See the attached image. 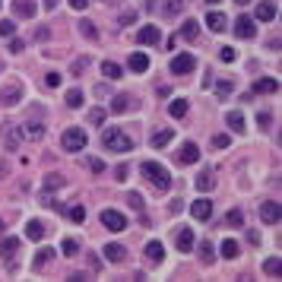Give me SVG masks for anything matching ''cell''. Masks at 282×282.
<instances>
[{
  "label": "cell",
  "mask_w": 282,
  "mask_h": 282,
  "mask_svg": "<svg viewBox=\"0 0 282 282\" xmlns=\"http://www.w3.org/2000/svg\"><path fill=\"white\" fill-rule=\"evenodd\" d=\"M257 19H260V22L276 19V4H273V0H260V4H257Z\"/></svg>",
  "instance_id": "18"
},
{
  "label": "cell",
  "mask_w": 282,
  "mask_h": 282,
  "mask_svg": "<svg viewBox=\"0 0 282 282\" xmlns=\"http://www.w3.org/2000/svg\"><path fill=\"white\" fill-rule=\"evenodd\" d=\"M102 146L111 149V152H130L133 149V139L124 136L121 127H105V130H102Z\"/></svg>",
  "instance_id": "2"
},
{
  "label": "cell",
  "mask_w": 282,
  "mask_h": 282,
  "mask_svg": "<svg viewBox=\"0 0 282 282\" xmlns=\"http://www.w3.org/2000/svg\"><path fill=\"white\" fill-rule=\"evenodd\" d=\"M41 133H44V127H41L38 121H26V124H22V136H29V139H41Z\"/></svg>",
  "instance_id": "25"
},
{
  "label": "cell",
  "mask_w": 282,
  "mask_h": 282,
  "mask_svg": "<svg viewBox=\"0 0 282 282\" xmlns=\"http://www.w3.org/2000/svg\"><path fill=\"white\" fill-rule=\"evenodd\" d=\"M70 7H73V10H86L89 0H70Z\"/></svg>",
  "instance_id": "54"
},
{
  "label": "cell",
  "mask_w": 282,
  "mask_h": 282,
  "mask_svg": "<svg viewBox=\"0 0 282 282\" xmlns=\"http://www.w3.org/2000/svg\"><path fill=\"white\" fill-rule=\"evenodd\" d=\"M48 35H51V32L44 29V26H41V29H35V38H38V41H44V38H48Z\"/></svg>",
  "instance_id": "55"
},
{
  "label": "cell",
  "mask_w": 282,
  "mask_h": 282,
  "mask_svg": "<svg viewBox=\"0 0 282 282\" xmlns=\"http://www.w3.org/2000/svg\"><path fill=\"white\" fill-rule=\"evenodd\" d=\"M184 4H187V0H165V13L168 16H178L181 10H184Z\"/></svg>",
  "instance_id": "36"
},
{
  "label": "cell",
  "mask_w": 282,
  "mask_h": 282,
  "mask_svg": "<svg viewBox=\"0 0 282 282\" xmlns=\"http://www.w3.org/2000/svg\"><path fill=\"white\" fill-rule=\"evenodd\" d=\"M216 92H219V99H225L228 92H231V79H225V76H222L219 83H216Z\"/></svg>",
  "instance_id": "41"
},
{
  "label": "cell",
  "mask_w": 282,
  "mask_h": 282,
  "mask_svg": "<svg viewBox=\"0 0 282 282\" xmlns=\"http://www.w3.org/2000/svg\"><path fill=\"white\" fill-rule=\"evenodd\" d=\"M206 26L213 32H225L228 19H225V13H219V10H209V13H206Z\"/></svg>",
  "instance_id": "16"
},
{
  "label": "cell",
  "mask_w": 282,
  "mask_h": 282,
  "mask_svg": "<svg viewBox=\"0 0 282 282\" xmlns=\"http://www.w3.org/2000/svg\"><path fill=\"white\" fill-rule=\"evenodd\" d=\"M133 19H136V13H124V16H121V26H130Z\"/></svg>",
  "instance_id": "56"
},
{
  "label": "cell",
  "mask_w": 282,
  "mask_h": 282,
  "mask_svg": "<svg viewBox=\"0 0 282 282\" xmlns=\"http://www.w3.org/2000/svg\"><path fill=\"white\" fill-rule=\"evenodd\" d=\"M89 168L96 171V174H102V171H105V162H99V159H89Z\"/></svg>",
  "instance_id": "52"
},
{
  "label": "cell",
  "mask_w": 282,
  "mask_h": 282,
  "mask_svg": "<svg viewBox=\"0 0 282 282\" xmlns=\"http://www.w3.org/2000/svg\"><path fill=\"white\" fill-rule=\"evenodd\" d=\"M102 254H105V260H111V263H124L127 248H124V244H108V248H105Z\"/></svg>",
  "instance_id": "19"
},
{
  "label": "cell",
  "mask_w": 282,
  "mask_h": 282,
  "mask_svg": "<svg viewBox=\"0 0 282 282\" xmlns=\"http://www.w3.org/2000/svg\"><path fill=\"white\" fill-rule=\"evenodd\" d=\"M127 64H130V70H133V73H146V70H149V57H146L143 51H133Z\"/></svg>",
  "instance_id": "20"
},
{
  "label": "cell",
  "mask_w": 282,
  "mask_h": 282,
  "mask_svg": "<svg viewBox=\"0 0 282 282\" xmlns=\"http://www.w3.org/2000/svg\"><path fill=\"white\" fill-rule=\"evenodd\" d=\"M102 225L111 228V231H124L127 228V219L117 213V209H105V213H102Z\"/></svg>",
  "instance_id": "6"
},
{
  "label": "cell",
  "mask_w": 282,
  "mask_h": 282,
  "mask_svg": "<svg viewBox=\"0 0 282 282\" xmlns=\"http://www.w3.org/2000/svg\"><path fill=\"white\" fill-rule=\"evenodd\" d=\"M79 35H86V38H92V41H96V38H99V29H96V22L83 19V22H79Z\"/></svg>",
  "instance_id": "32"
},
{
  "label": "cell",
  "mask_w": 282,
  "mask_h": 282,
  "mask_svg": "<svg viewBox=\"0 0 282 282\" xmlns=\"http://www.w3.org/2000/svg\"><path fill=\"white\" fill-rule=\"evenodd\" d=\"M263 273H269V276H279V273H282L279 257H266V260H263Z\"/></svg>",
  "instance_id": "31"
},
{
  "label": "cell",
  "mask_w": 282,
  "mask_h": 282,
  "mask_svg": "<svg viewBox=\"0 0 282 282\" xmlns=\"http://www.w3.org/2000/svg\"><path fill=\"white\" fill-rule=\"evenodd\" d=\"M0 136H4V146H7L10 152H16V149H19V139H22L19 127H10V124H4V130H0Z\"/></svg>",
  "instance_id": "9"
},
{
  "label": "cell",
  "mask_w": 282,
  "mask_h": 282,
  "mask_svg": "<svg viewBox=\"0 0 282 282\" xmlns=\"http://www.w3.org/2000/svg\"><path fill=\"white\" fill-rule=\"evenodd\" d=\"M225 222H228V225H234V228H241V225H244V213H241V209H231V213L225 216Z\"/></svg>",
  "instance_id": "38"
},
{
  "label": "cell",
  "mask_w": 282,
  "mask_h": 282,
  "mask_svg": "<svg viewBox=\"0 0 282 282\" xmlns=\"http://www.w3.org/2000/svg\"><path fill=\"white\" fill-rule=\"evenodd\" d=\"M260 219L266 222V225H276V222L282 219V209H279L276 200H263L260 203Z\"/></svg>",
  "instance_id": "5"
},
{
  "label": "cell",
  "mask_w": 282,
  "mask_h": 282,
  "mask_svg": "<svg viewBox=\"0 0 282 282\" xmlns=\"http://www.w3.org/2000/svg\"><path fill=\"white\" fill-rule=\"evenodd\" d=\"M0 234H4V222H0Z\"/></svg>",
  "instance_id": "60"
},
{
  "label": "cell",
  "mask_w": 282,
  "mask_h": 282,
  "mask_svg": "<svg viewBox=\"0 0 282 282\" xmlns=\"http://www.w3.org/2000/svg\"><path fill=\"white\" fill-rule=\"evenodd\" d=\"M41 4H44V10H54V7H57V0H41Z\"/></svg>",
  "instance_id": "58"
},
{
  "label": "cell",
  "mask_w": 282,
  "mask_h": 282,
  "mask_svg": "<svg viewBox=\"0 0 282 282\" xmlns=\"http://www.w3.org/2000/svg\"><path fill=\"white\" fill-rule=\"evenodd\" d=\"M13 10H16V16H35V4L32 0H13Z\"/></svg>",
  "instance_id": "27"
},
{
  "label": "cell",
  "mask_w": 282,
  "mask_h": 282,
  "mask_svg": "<svg viewBox=\"0 0 282 282\" xmlns=\"http://www.w3.org/2000/svg\"><path fill=\"white\" fill-rule=\"evenodd\" d=\"M7 48H10V54H19L22 48H26V44H22V41L16 38V35H13V38H10V44H7Z\"/></svg>",
  "instance_id": "46"
},
{
  "label": "cell",
  "mask_w": 282,
  "mask_h": 282,
  "mask_svg": "<svg viewBox=\"0 0 282 282\" xmlns=\"http://www.w3.org/2000/svg\"><path fill=\"white\" fill-rule=\"evenodd\" d=\"M194 184H197V191H200V194L213 191V187H216V178H213V168H203V171L197 174V181H194Z\"/></svg>",
  "instance_id": "14"
},
{
  "label": "cell",
  "mask_w": 282,
  "mask_h": 282,
  "mask_svg": "<svg viewBox=\"0 0 282 282\" xmlns=\"http://www.w3.org/2000/svg\"><path fill=\"white\" fill-rule=\"evenodd\" d=\"M19 99H22V83H19V79H13L10 86L0 89V105H7V108H10V105H19Z\"/></svg>",
  "instance_id": "4"
},
{
  "label": "cell",
  "mask_w": 282,
  "mask_h": 282,
  "mask_svg": "<svg viewBox=\"0 0 282 282\" xmlns=\"http://www.w3.org/2000/svg\"><path fill=\"white\" fill-rule=\"evenodd\" d=\"M61 248H64V254H76V241H73V238H64Z\"/></svg>",
  "instance_id": "51"
},
{
  "label": "cell",
  "mask_w": 282,
  "mask_h": 282,
  "mask_svg": "<svg viewBox=\"0 0 282 282\" xmlns=\"http://www.w3.org/2000/svg\"><path fill=\"white\" fill-rule=\"evenodd\" d=\"M26 238H29V241H41V238H44V222L32 219L29 225H26Z\"/></svg>",
  "instance_id": "23"
},
{
  "label": "cell",
  "mask_w": 282,
  "mask_h": 282,
  "mask_svg": "<svg viewBox=\"0 0 282 282\" xmlns=\"http://www.w3.org/2000/svg\"><path fill=\"white\" fill-rule=\"evenodd\" d=\"M67 105H70V108H79V105H83V92H79V89H70V92H67Z\"/></svg>",
  "instance_id": "39"
},
{
  "label": "cell",
  "mask_w": 282,
  "mask_h": 282,
  "mask_svg": "<svg viewBox=\"0 0 282 282\" xmlns=\"http://www.w3.org/2000/svg\"><path fill=\"white\" fill-rule=\"evenodd\" d=\"M197 32H200V22H197V19H187L184 26H181V38L194 41V38H197Z\"/></svg>",
  "instance_id": "29"
},
{
  "label": "cell",
  "mask_w": 282,
  "mask_h": 282,
  "mask_svg": "<svg viewBox=\"0 0 282 282\" xmlns=\"http://www.w3.org/2000/svg\"><path fill=\"white\" fill-rule=\"evenodd\" d=\"M61 146L67 152H83L86 149V130L83 127H67V130L61 133Z\"/></svg>",
  "instance_id": "3"
},
{
  "label": "cell",
  "mask_w": 282,
  "mask_h": 282,
  "mask_svg": "<svg viewBox=\"0 0 282 282\" xmlns=\"http://www.w3.org/2000/svg\"><path fill=\"white\" fill-rule=\"evenodd\" d=\"M168 111H171V117H184L187 114V99H174Z\"/></svg>",
  "instance_id": "34"
},
{
  "label": "cell",
  "mask_w": 282,
  "mask_h": 282,
  "mask_svg": "<svg viewBox=\"0 0 282 282\" xmlns=\"http://www.w3.org/2000/svg\"><path fill=\"white\" fill-rule=\"evenodd\" d=\"M276 89H279V83H276L273 76H260V79L254 83V92H260V96H263V92L269 96V92H276Z\"/></svg>",
  "instance_id": "24"
},
{
  "label": "cell",
  "mask_w": 282,
  "mask_h": 282,
  "mask_svg": "<svg viewBox=\"0 0 282 282\" xmlns=\"http://www.w3.org/2000/svg\"><path fill=\"white\" fill-rule=\"evenodd\" d=\"M114 181H127V165H117L114 168Z\"/></svg>",
  "instance_id": "53"
},
{
  "label": "cell",
  "mask_w": 282,
  "mask_h": 282,
  "mask_svg": "<svg viewBox=\"0 0 282 282\" xmlns=\"http://www.w3.org/2000/svg\"><path fill=\"white\" fill-rule=\"evenodd\" d=\"M194 67H197V57L194 54H178L171 61V73H191Z\"/></svg>",
  "instance_id": "10"
},
{
  "label": "cell",
  "mask_w": 282,
  "mask_h": 282,
  "mask_svg": "<svg viewBox=\"0 0 282 282\" xmlns=\"http://www.w3.org/2000/svg\"><path fill=\"white\" fill-rule=\"evenodd\" d=\"M44 86H48V89L61 86V73H54V70H51V73H44Z\"/></svg>",
  "instance_id": "42"
},
{
  "label": "cell",
  "mask_w": 282,
  "mask_h": 282,
  "mask_svg": "<svg viewBox=\"0 0 282 282\" xmlns=\"http://www.w3.org/2000/svg\"><path fill=\"white\" fill-rule=\"evenodd\" d=\"M61 184H64V181H61V174H48V181H44V187H48V191H57Z\"/></svg>",
  "instance_id": "44"
},
{
  "label": "cell",
  "mask_w": 282,
  "mask_h": 282,
  "mask_svg": "<svg viewBox=\"0 0 282 282\" xmlns=\"http://www.w3.org/2000/svg\"><path fill=\"white\" fill-rule=\"evenodd\" d=\"M127 203H130L133 209H143V197H139V194H127Z\"/></svg>",
  "instance_id": "48"
},
{
  "label": "cell",
  "mask_w": 282,
  "mask_h": 282,
  "mask_svg": "<svg viewBox=\"0 0 282 282\" xmlns=\"http://www.w3.org/2000/svg\"><path fill=\"white\" fill-rule=\"evenodd\" d=\"M219 57H222L225 64H231V61H234V48H228V44H225V48H219Z\"/></svg>",
  "instance_id": "45"
},
{
  "label": "cell",
  "mask_w": 282,
  "mask_h": 282,
  "mask_svg": "<svg viewBox=\"0 0 282 282\" xmlns=\"http://www.w3.org/2000/svg\"><path fill=\"white\" fill-rule=\"evenodd\" d=\"M266 48H269V51H279V38H276V35H273V38L266 41Z\"/></svg>",
  "instance_id": "57"
},
{
  "label": "cell",
  "mask_w": 282,
  "mask_h": 282,
  "mask_svg": "<svg viewBox=\"0 0 282 282\" xmlns=\"http://www.w3.org/2000/svg\"><path fill=\"white\" fill-rule=\"evenodd\" d=\"M191 216H194L197 222H203V219H209V216H213V203H209L206 197H200V200H194V203H191Z\"/></svg>",
  "instance_id": "8"
},
{
  "label": "cell",
  "mask_w": 282,
  "mask_h": 282,
  "mask_svg": "<svg viewBox=\"0 0 282 282\" xmlns=\"http://www.w3.org/2000/svg\"><path fill=\"white\" fill-rule=\"evenodd\" d=\"M146 260L149 263H162V260H165V244H162V241H149L146 244Z\"/></svg>",
  "instance_id": "15"
},
{
  "label": "cell",
  "mask_w": 282,
  "mask_h": 282,
  "mask_svg": "<svg viewBox=\"0 0 282 282\" xmlns=\"http://www.w3.org/2000/svg\"><path fill=\"white\" fill-rule=\"evenodd\" d=\"M219 251H222V257H228V260H234V257L241 254V251H238V241H234V238H225Z\"/></svg>",
  "instance_id": "30"
},
{
  "label": "cell",
  "mask_w": 282,
  "mask_h": 282,
  "mask_svg": "<svg viewBox=\"0 0 282 282\" xmlns=\"http://www.w3.org/2000/svg\"><path fill=\"white\" fill-rule=\"evenodd\" d=\"M86 67H89V57H79V61H73V73L79 76V73H83Z\"/></svg>",
  "instance_id": "49"
},
{
  "label": "cell",
  "mask_w": 282,
  "mask_h": 282,
  "mask_svg": "<svg viewBox=\"0 0 282 282\" xmlns=\"http://www.w3.org/2000/svg\"><path fill=\"white\" fill-rule=\"evenodd\" d=\"M234 4H251V0H234Z\"/></svg>",
  "instance_id": "59"
},
{
  "label": "cell",
  "mask_w": 282,
  "mask_h": 282,
  "mask_svg": "<svg viewBox=\"0 0 282 282\" xmlns=\"http://www.w3.org/2000/svg\"><path fill=\"white\" fill-rule=\"evenodd\" d=\"M86 121H89L92 127H99V124L105 121V108H89V114H86Z\"/></svg>",
  "instance_id": "35"
},
{
  "label": "cell",
  "mask_w": 282,
  "mask_h": 282,
  "mask_svg": "<svg viewBox=\"0 0 282 282\" xmlns=\"http://www.w3.org/2000/svg\"><path fill=\"white\" fill-rule=\"evenodd\" d=\"M174 244H178L181 254H191V248H194V231H191V228H181L178 234H174Z\"/></svg>",
  "instance_id": "17"
},
{
  "label": "cell",
  "mask_w": 282,
  "mask_h": 282,
  "mask_svg": "<svg viewBox=\"0 0 282 282\" xmlns=\"http://www.w3.org/2000/svg\"><path fill=\"white\" fill-rule=\"evenodd\" d=\"M257 124H260V127H263V130H266V127H269V124H273V117H269L266 111H260V114H257Z\"/></svg>",
  "instance_id": "50"
},
{
  "label": "cell",
  "mask_w": 282,
  "mask_h": 282,
  "mask_svg": "<svg viewBox=\"0 0 282 282\" xmlns=\"http://www.w3.org/2000/svg\"><path fill=\"white\" fill-rule=\"evenodd\" d=\"M133 108V99L130 96H114L111 99V111L114 114H124V111H130Z\"/></svg>",
  "instance_id": "22"
},
{
  "label": "cell",
  "mask_w": 282,
  "mask_h": 282,
  "mask_svg": "<svg viewBox=\"0 0 282 282\" xmlns=\"http://www.w3.org/2000/svg\"><path fill=\"white\" fill-rule=\"evenodd\" d=\"M234 35H238V38H254L257 35L254 19L251 16H238V22H234Z\"/></svg>",
  "instance_id": "11"
},
{
  "label": "cell",
  "mask_w": 282,
  "mask_h": 282,
  "mask_svg": "<svg viewBox=\"0 0 282 282\" xmlns=\"http://www.w3.org/2000/svg\"><path fill=\"white\" fill-rule=\"evenodd\" d=\"M102 73L108 76V79H121V67H117L114 61H105V64H102Z\"/></svg>",
  "instance_id": "33"
},
{
  "label": "cell",
  "mask_w": 282,
  "mask_h": 282,
  "mask_svg": "<svg viewBox=\"0 0 282 282\" xmlns=\"http://www.w3.org/2000/svg\"><path fill=\"white\" fill-rule=\"evenodd\" d=\"M70 219H73V222H83V219H86V209H83V206H73V209H70Z\"/></svg>",
  "instance_id": "47"
},
{
  "label": "cell",
  "mask_w": 282,
  "mask_h": 282,
  "mask_svg": "<svg viewBox=\"0 0 282 282\" xmlns=\"http://www.w3.org/2000/svg\"><path fill=\"white\" fill-rule=\"evenodd\" d=\"M200 260H203V263H213V241H203V244H200Z\"/></svg>",
  "instance_id": "37"
},
{
  "label": "cell",
  "mask_w": 282,
  "mask_h": 282,
  "mask_svg": "<svg viewBox=\"0 0 282 282\" xmlns=\"http://www.w3.org/2000/svg\"><path fill=\"white\" fill-rule=\"evenodd\" d=\"M159 38H162V32H159V26H143V29L136 32V41H139V44H156Z\"/></svg>",
  "instance_id": "13"
},
{
  "label": "cell",
  "mask_w": 282,
  "mask_h": 282,
  "mask_svg": "<svg viewBox=\"0 0 282 282\" xmlns=\"http://www.w3.org/2000/svg\"><path fill=\"white\" fill-rule=\"evenodd\" d=\"M225 124L231 127L234 133H241V130H244V114H241V111H228V114H225Z\"/></svg>",
  "instance_id": "28"
},
{
  "label": "cell",
  "mask_w": 282,
  "mask_h": 282,
  "mask_svg": "<svg viewBox=\"0 0 282 282\" xmlns=\"http://www.w3.org/2000/svg\"><path fill=\"white\" fill-rule=\"evenodd\" d=\"M197 159H200V146L197 143H184L181 152H178V162H181V165H194Z\"/></svg>",
  "instance_id": "12"
},
{
  "label": "cell",
  "mask_w": 282,
  "mask_h": 282,
  "mask_svg": "<svg viewBox=\"0 0 282 282\" xmlns=\"http://www.w3.org/2000/svg\"><path fill=\"white\" fill-rule=\"evenodd\" d=\"M16 254H19V238H13V234H10V238H0V257H4L7 263H13Z\"/></svg>",
  "instance_id": "7"
},
{
  "label": "cell",
  "mask_w": 282,
  "mask_h": 282,
  "mask_svg": "<svg viewBox=\"0 0 282 282\" xmlns=\"http://www.w3.org/2000/svg\"><path fill=\"white\" fill-rule=\"evenodd\" d=\"M51 260H54V251H51V248H38V254H35L32 266H35V269H41V266H48Z\"/></svg>",
  "instance_id": "26"
},
{
  "label": "cell",
  "mask_w": 282,
  "mask_h": 282,
  "mask_svg": "<svg viewBox=\"0 0 282 282\" xmlns=\"http://www.w3.org/2000/svg\"><path fill=\"white\" fill-rule=\"evenodd\" d=\"M206 4H219V0H206Z\"/></svg>",
  "instance_id": "61"
},
{
  "label": "cell",
  "mask_w": 282,
  "mask_h": 282,
  "mask_svg": "<svg viewBox=\"0 0 282 282\" xmlns=\"http://www.w3.org/2000/svg\"><path fill=\"white\" fill-rule=\"evenodd\" d=\"M139 171L149 178V184L156 187V191H168V187H171V171H168L165 165H159V162L149 159V162H143V165H139Z\"/></svg>",
  "instance_id": "1"
},
{
  "label": "cell",
  "mask_w": 282,
  "mask_h": 282,
  "mask_svg": "<svg viewBox=\"0 0 282 282\" xmlns=\"http://www.w3.org/2000/svg\"><path fill=\"white\" fill-rule=\"evenodd\" d=\"M0 35H4V38H13V35H16V22L4 19V22H0Z\"/></svg>",
  "instance_id": "40"
},
{
  "label": "cell",
  "mask_w": 282,
  "mask_h": 282,
  "mask_svg": "<svg viewBox=\"0 0 282 282\" xmlns=\"http://www.w3.org/2000/svg\"><path fill=\"white\" fill-rule=\"evenodd\" d=\"M228 143H231V139H228V133H216V136H213V146H216V149H225Z\"/></svg>",
  "instance_id": "43"
},
{
  "label": "cell",
  "mask_w": 282,
  "mask_h": 282,
  "mask_svg": "<svg viewBox=\"0 0 282 282\" xmlns=\"http://www.w3.org/2000/svg\"><path fill=\"white\" fill-rule=\"evenodd\" d=\"M171 136H174V130H156V133L149 136V146H152V149H162V146L171 143Z\"/></svg>",
  "instance_id": "21"
}]
</instances>
